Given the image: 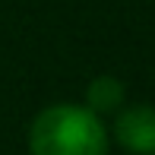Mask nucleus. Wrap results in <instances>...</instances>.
I'll return each mask as SVG.
<instances>
[{"label": "nucleus", "mask_w": 155, "mask_h": 155, "mask_svg": "<svg viewBox=\"0 0 155 155\" xmlns=\"http://www.w3.org/2000/svg\"><path fill=\"white\" fill-rule=\"evenodd\" d=\"M29 155H108V127L89 104H48L29 127Z\"/></svg>", "instance_id": "nucleus-1"}, {"label": "nucleus", "mask_w": 155, "mask_h": 155, "mask_svg": "<svg viewBox=\"0 0 155 155\" xmlns=\"http://www.w3.org/2000/svg\"><path fill=\"white\" fill-rule=\"evenodd\" d=\"M114 139L130 155H155V104H130L114 111Z\"/></svg>", "instance_id": "nucleus-2"}, {"label": "nucleus", "mask_w": 155, "mask_h": 155, "mask_svg": "<svg viewBox=\"0 0 155 155\" xmlns=\"http://www.w3.org/2000/svg\"><path fill=\"white\" fill-rule=\"evenodd\" d=\"M127 89L117 76H95L86 89V104L95 111V114H114L124 104Z\"/></svg>", "instance_id": "nucleus-3"}]
</instances>
